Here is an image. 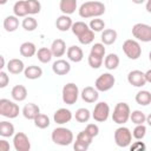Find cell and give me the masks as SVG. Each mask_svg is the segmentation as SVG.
<instances>
[{"instance_id": "obj_1", "label": "cell", "mask_w": 151, "mask_h": 151, "mask_svg": "<svg viewBox=\"0 0 151 151\" xmlns=\"http://www.w3.org/2000/svg\"><path fill=\"white\" fill-rule=\"evenodd\" d=\"M79 15L84 19L87 18H99L105 13V5L101 1H86L80 5Z\"/></svg>"}, {"instance_id": "obj_2", "label": "cell", "mask_w": 151, "mask_h": 151, "mask_svg": "<svg viewBox=\"0 0 151 151\" xmlns=\"http://www.w3.org/2000/svg\"><path fill=\"white\" fill-rule=\"evenodd\" d=\"M52 142L60 146H67L73 143V133L70 129L59 126L55 127L51 133Z\"/></svg>"}, {"instance_id": "obj_3", "label": "cell", "mask_w": 151, "mask_h": 151, "mask_svg": "<svg viewBox=\"0 0 151 151\" xmlns=\"http://www.w3.org/2000/svg\"><path fill=\"white\" fill-rule=\"evenodd\" d=\"M130 114H131L130 106L126 103H118L113 109L112 120L118 125H124L130 119Z\"/></svg>"}, {"instance_id": "obj_4", "label": "cell", "mask_w": 151, "mask_h": 151, "mask_svg": "<svg viewBox=\"0 0 151 151\" xmlns=\"http://www.w3.org/2000/svg\"><path fill=\"white\" fill-rule=\"evenodd\" d=\"M79 88L74 83H67L64 85L63 91H61V98L63 101L66 105H73L77 103L79 98Z\"/></svg>"}, {"instance_id": "obj_5", "label": "cell", "mask_w": 151, "mask_h": 151, "mask_svg": "<svg viewBox=\"0 0 151 151\" xmlns=\"http://www.w3.org/2000/svg\"><path fill=\"white\" fill-rule=\"evenodd\" d=\"M19 112H20V109L18 104L6 98L0 99V114L2 117L13 119L19 116Z\"/></svg>"}, {"instance_id": "obj_6", "label": "cell", "mask_w": 151, "mask_h": 151, "mask_svg": "<svg viewBox=\"0 0 151 151\" xmlns=\"http://www.w3.org/2000/svg\"><path fill=\"white\" fill-rule=\"evenodd\" d=\"M132 35L138 41L150 42L151 41V26L147 24H143V22L134 24L132 27Z\"/></svg>"}, {"instance_id": "obj_7", "label": "cell", "mask_w": 151, "mask_h": 151, "mask_svg": "<svg viewBox=\"0 0 151 151\" xmlns=\"http://www.w3.org/2000/svg\"><path fill=\"white\" fill-rule=\"evenodd\" d=\"M123 52L125 55L131 60H137L142 55V47L138 40L134 39H127L123 44Z\"/></svg>"}, {"instance_id": "obj_8", "label": "cell", "mask_w": 151, "mask_h": 151, "mask_svg": "<svg viewBox=\"0 0 151 151\" xmlns=\"http://www.w3.org/2000/svg\"><path fill=\"white\" fill-rule=\"evenodd\" d=\"M114 143L119 147H127L132 143V132L125 127L120 126L114 131Z\"/></svg>"}, {"instance_id": "obj_9", "label": "cell", "mask_w": 151, "mask_h": 151, "mask_svg": "<svg viewBox=\"0 0 151 151\" xmlns=\"http://www.w3.org/2000/svg\"><path fill=\"white\" fill-rule=\"evenodd\" d=\"M114 83H116V78L106 72V73H103L100 74L97 79H96V83H94V87L99 91V92H106V91H110L113 86H114Z\"/></svg>"}, {"instance_id": "obj_10", "label": "cell", "mask_w": 151, "mask_h": 151, "mask_svg": "<svg viewBox=\"0 0 151 151\" xmlns=\"http://www.w3.org/2000/svg\"><path fill=\"white\" fill-rule=\"evenodd\" d=\"M110 116V106L105 101H99L96 104L93 112H92V118L98 122V123H104L107 120Z\"/></svg>"}, {"instance_id": "obj_11", "label": "cell", "mask_w": 151, "mask_h": 151, "mask_svg": "<svg viewBox=\"0 0 151 151\" xmlns=\"http://www.w3.org/2000/svg\"><path fill=\"white\" fill-rule=\"evenodd\" d=\"M13 146L15 151H29L31 142L24 132H17L13 136Z\"/></svg>"}, {"instance_id": "obj_12", "label": "cell", "mask_w": 151, "mask_h": 151, "mask_svg": "<svg viewBox=\"0 0 151 151\" xmlns=\"http://www.w3.org/2000/svg\"><path fill=\"white\" fill-rule=\"evenodd\" d=\"M127 81H129L130 85H132L134 87H143L146 84L145 72H142L139 70H133V71L129 72Z\"/></svg>"}, {"instance_id": "obj_13", "label": "cell", "mask_w": 151, "mask_h": 151, "mask_svg": "<svg viewBox=\"0 0 151 151\" xmlns=\"http://www.w3.org/2000/svg\"><path fill=\"white\" fill-rule=\"evenodd\" d=\"M73 114L72 112L68 110V109H65V107H61V109H58L54 114H53V120L54 123L59 124V125H64L66 123H68L71 119H72Z\"/></svg>"}, {"instance_id": "obj_14", "label": "cell", "mask_w": 151, "mask_h": 151, "mask_svg": "<svg viewBox=\"0 0 151 151\" xmlns=\"http://www.w3.org/2000/svg\"><path fill=\"white\" fill-rule=\"evenodd\" d=\"M52 71L57 76H66L71 71V65L65 59H57L52 64Z\"/></svg>"}, {"instance_id": "obj_15", "label": "cell", "mask_w": 151, "mask_h": 151, "mask_svg": "<svg viewBox=\"0 0 151 151\" xmlns=\"http://www.w3.org/2000/svg\"><path fill=\"white\" fill-rule=\"evenodd\" d=\"M99 91L96 88V87H92V86H86L83 88L81 93H80V97L81 99L85 101V103H88V104H92V103H96L99 98Z\"/></svg>"}, {"instance_id": "obj_16", "label": "cell", "mask_w": 151, "mask_h": 151, "mask_svg": "<svg viewBox=\"0 0 151 151\" xmlns=\"http://www.w3.org/2000/svg\"><path fill=\"white\" fill-rule=\"evenodd\" d=\"M66 55H67L68 60H71V61H73V63H79V61H81L83 58H84V52H83V50H81L79 46L72 45V46H70V47L67 48Z\"/></svg>"}, {"instance_id": "obj_17", "label": "cell", "mask_w": 151, "mask_h": 151, "mask_svg": "<svg viewBox=\"0 0 151 151\" xmlns=\"http://www.w3.org/2000/svg\"><path fill=\"white\" fill-rule=\"evenodd\" d=\"M72 25H73V21L70 18V15H67V14H61L55 20V27L61 32H66V31L71 29Z\"/></svg>"}, {"instance_id": "obj_18", "label": "cell", "mask_w": 151, "mask_h": 151, "mask_svg": "<svg viewBox=\"0 0 151 151\" xmlns=\"http://www.w3.org/2000/svg\"><path fill=\"white\" fill-rule=\"evenodd\" d=\"M51 51H52V54L53 57H57V58H60L63 57L65 53H66V44L63 39H55L52 41V45H51Z\"/></svg>"}, {"instance_id": "obj_19", "label": "cell", "mask_w": 151, "mask_h": 151, "mask_svg": "<svg viewBox=\"0 0 151 151\" xmlns=\"http://www.w3.org/2000/svg\"><path fill=\"white\" fill-rule=\"evenodd\" d=\"M40 113V109L34 103H28L22 109V116L28 120H34V118Z\"/></svg>"}, {"instance_id": "obj_20", "label": "cell", "mask_w": 151, "mask_h": 151, "mask_svg": "<svg viewBox=\"0 0 151 151\" xmlns=\"http://www.w3.org/2000/svg\"><path fill=\"white\" fill-rule=\"evenodd\" d=\"M7 70L9 73L12 74H19L21 72L25 71V65H24V61L18 59V58H13L11 60H8L7 63Z\"/></svg>"}, {"instance_id": "obj_21", "label": "cell", "mask_w": 151, "mask_h": 151, "mask_svg": "<svg viewBox=\"0 0 151 151\" xmlns=\"http://www.w3.org/2000/svg\"><path fill=\"white\" fill-rule=\"evenodd\" d=\"M77 0H60L59 1V9L63 14L71 15L77 9Z\"/></svg>"}, {"instance_id": "obj_22", "label": "cell", "mask_w": 151, "mask_h": 151, "mask_svg": "<svg viewBox=\"0 0 151 151\" xmlns=\"http://www.w3.org/2000/svg\"><path fill=\"white\" fill-rule=\"evenodd\" d=\"M13 13L18 18H25L27 17L28 13V6L26 0H19L13 5Z\"/></svg>"}, {"instance_id": "obj_23", "label": "cell", "mask_w": 151, "mask_h": 151, "mask_svg": "<svg viewBox=\"0 0 151 151\" xmlns=\"http://www.w3.org/2000/svg\"><path fill=\"white\" fill-rule=\"evenodd\" d=\"M19 52H20V54H21L22 57H25V58H31V57H33L34 54H37V46H35L33 42H31V41H25V42H22V44L20 45Z\"/></svg>"}, {"instance_id": "obj_24", "label": "cell", "mask_w": 151, "mask_h": 151, "mask_svg": "<svg viewBox=\"0 0 151 151\" xmlns=\"http://www.w3.org/2000/svg\"><path fill=\"white\" fill-rule=\"evenodd\" d=\"M24 74L27 79H31V80L39 79L42 76V68L40 66H37V65H29V66L25 67Z\"/></svg>"}, {"instance_id": "obj_25", "label": "cell", "mask_w": 151, "mask_h": 151, "mask_svg": "<svg viewBox=\"0 0 151 151\" xmlns=\"http://www.w3.org/2000/svg\"><path fill=\"white\" fill-rule=\"evenodd\" d=\"M117 37H118V34L113 28H106L101 32L100 39L104 45H112L113 42H116Z\"/></svg>"}, {"instance_id": "obj_26", "label": "cell", "mask_w": 151, "mask_h": 151, "mask_svg": "<svg viewBox=\"0 0 151 151\" xmlns=\"http://www.w3.org/2000/svg\"><path fill=\"white\" fill-rule=\"evenodd\" d=\"M11 96L15 101H24L27 98V90L24 85H15L11 91Z\"/></svg>"}, {"instance_id": "obj_27", "label": "cell", "mask_w": 151, "mask_h": 151, "mask_svg": "<svg viewBox=\"0 0 151 151\" xmlns=\"http://www.w3.org/2000/svg\"><path fill=\"white\" fill-rule=\"evenodd\" d=\"M19 27V19L17 15H8L4 19V28L6 32H14Z\"/></svg>"}, {"instance_id": "obj_28", "label": "cell", "mask_w": 151, "mask_h": 151, "mask_svg": "<svg viewBox=\"0 0 151 151\" xmlns=\"http://www.w3.org/2000/svg\"><path fill=\"white\" fill-rule=\"evenodd\" d=\"M119 57L116 53H110L105 57L104 59V66L109 70V71H113L119 66Z\"/></svg>"}, {"instance_id": "obj_29", "label": "cell", "mask_w": 151, "mask_h": 151, "mask_svg": "<svg viewBox=\"0 0 151 151\" xmlns=\"http://www.w3.org/2000/svg\"><path fill=\"white\" fill-rule=\"evenodd\" d=\"M14 125L9 122H6V120H2L0 122V136L4 137V138H7V137H12L14 136Z\"/></svg>"}, {"instance_id": "obj_30", "label": "cell", "mask_w": 151, "mask_h": 151, "mask_svg": "<svg viewBox=\"0 0 151 151\" xmlns=\"http://www.w3.org/2000/svg\"><path fill=\"white\" fill-rule=\"evenodd\" d=\"M136 103L138 105H142V106H147L149 104H151V93L146 90H142V91H138L137 94H136Z\"/></svg>"}, {"instance_id": "obj_31", "label": "cell", "mask_w": 151, "mask_h": 151, "mask_svg": "<svg viewBox=\"0 0 151 151\" xmlns=\"http://www.w3.org/2000/svg\"><path fill=\"white\" fill-rule=\"evenodd\" d=\"M52 51L51 48H47V47H40L38 51H37V58L40 63L42 64H47L52 60Z\"/></svg>"}, {"instance_id": "obj_32", "label": "cell", "mask_w": 151, "mask_h": 151, "mask_svg": "<svg viewBox=\"0 0 151 151\" xmlns=\"http://www.w3.org/2000/svg\"><path fill=\"white\" fill-rule=\"evenodd\" d=\"M33 122H34V125H35L38 129H41V130L48 127L50 124H51L48 116H47V114H44V113H39V114L34 118Z\"/></svg>"}, {"instance_id": "obj_33", "label": "cell", "mask_w": 151, "mask_h": 151, "mask_svg": "<svg viewBox=\"0 0 151 151\" xmlns=\"http://www.w3.org/2000/svg\"><path fill=\"white\" fill-rule=\"evenodd\" d=\"M71 29H72V33L76 37H79L83 33H85L86 31H88L90 29V26L87 24H85L84 21H76V22H73Z\"/></svg>"}, {"instance_id": "obj_34", "label": "cell", "mask_w": 151, "mask_h": 151, "mask_svg": "<svg viewBox=\"0 0 151 151\" xmlns=\"http://www.w3.org/2000/svg\"><path fill=\"white\" fill-rule=\"evenodd\" d=\"M74 118H76V120L78 123H87L90 120V118H91V113H90V111L87 109L80 107V109H78L76 111Z\"/></svg>"}, {"instance_id": "obj_35", "label": "cell", "mask_w": 151, "mask_h": 151, "mask_svg": "<svg viewBox=\"0 0 151 151\" xmlns=\"http://www.w3.org/2000/svg\"><path fill=\"white\" fill-rule=\"evenodd\" d=\"M130 119H131V122H132L133 124H136V125L146 123V116H145V113H144L143 111H140V110H134V111H132L131 114H130Z\"/></svg>"}, {"instance_id": "obj_36", "label": "cell", "mask_w": 151, "mask_h": 151, "mask_svg": "<svg viewBox=\"0 0 151 151\" xmlns=\"http://www.w3.org/2000/svg\"><path fill=\"white\" fill-rule=\"evenodd\" d=\"M21 26H22V28L25 29V31H27V32H32V31H34L37 27H38V21L33 18V17H25V19L22 20V22H21Z\"/></svg>"}, {"instance_id": "obj_37", "label": "cell", "mask_w": 151, "mask_h": 151, "mask_svg": "<svg viewBox=\"0 0 151 151\" xmlns=\"http://www.w3.org/2000/svg\"><path fill=\"white\" fill-rule=\"evenodd\" d=\"M77 38H78V40L81 45H90L94 40V32L90 28L88 31H86L85 33H83L81 35H79Z\"/></svg>"}, {"instance_id": "obj_38", "label": "cell", "mask_w": 151, "mask_h": 151, "mask_svg": "<svg viewBox=\"0 0 151 151\" xmlns=\"http://www.w3.org/2000/svg\"><path fill=\"white\" fill-rule=\"evenodd\" d=\"M90 53L104 59V57H105V45L103 42H94L91 47Z\"/></svg>"}, {"instance_id": "obj_39", "label": "cell", "mask_w": 151, "mask_h": 151, "mask_svg": "<svg viewBox=\"0 0 151 151\" xmlns=\"http://www.w3.org/2000/svg\"><path fill=\"white\" fill-rule=\"evenodd\" d=\"M90 28L93 31V32H103L104 28H105V22L103 19H99V18H94L90 21L88 24Z\"/></svg>"}, {"instance_id": "obj_40", "label": "cell", "mask_w": 151, "mask_h": 151, "mask_svg": "<svg viewBox=\"0 0 151 151\" xmlns=\"http://www.w3.org/2000/svg\"><path fill=\"white\" fill-rule=\"evenodd\" d=\"M145 134H146V126H145L144 124H138V125H136V127H134L133 131H132V137L136 138L137 140L143 139V138L145 137Z\"/></svg>"}, {"instance_id": "obj_41", "label": "cell", "mask_w": 151, "mask_h": 151, "mask_svg": "<svg viewBox=\"0 0 151 151\" xmlns=\"http://www.w3.org/2000/svg\"><path fill=\"white\" fill-rule=\"evenodd\" d=\"M26 1H27L29 15L38 14L41 11V4L39 2V0H26Z\"/></svg>"}, {"instance_id": "obj_42", "label": "cell", "mask_w": 151, "mask_h": 151, "mask_svg": "<svg viewBox=\"0 0 151 151\" xmlns=\"http://www.w3.org/2000/svg\"><path fill=\"white\" fill-rule=\"evenodd\" d=\"M87 61H88V65L92 67V68H99L101 65H103V63H104V59L103 58H99V57H97V55H93V54H88V57H87Z\"/></svg>"}, {"instance_id": "obj_43", "label": "cell", "mask_w": 151, "mask_h": 151, "mask_svg": "<svg viewBox=\"0 0 151 151\" xmlns=\"http://www.w3.org/2000/svg\"><path fill=\"white\" fill-rule=\"evenodd\" d=\"M76 139L77 140H79V142H83V143H85L86 145H91V143H92V140H93V137L86 131V130H83V131H80L78 134H77V137H76Z\"/></svg>"}, {"instance_id": "obj_44", "label": "cell", "mask_w": 151, "mask_h": 151, "mask_svg": "<svg viewBox=\"0 0 151 151\" xmlns=\"http://www.w3.org/2000/svg\"><path fill=\"white\" fill-rule=\"evenodd\" d=\"M85 130H86L93 138L99 134V127H98L97 124H87L86 127H85Z\"/></svg>"}, {"instance_id": "obj_45", "label": "cell", "mask_w": 151, "mask_h": 151, "mask_svg": "<svg viewBox=\"0 0 151 151\" xmlns=\"http://www.w3.org/2000/svg\"><path fill=\"white\" fill-rule=\"evenodd\" d=\"M9 83V77L5 71H0V88H5Z\"/></svg>"}, {"instance_id": "obj_46", "label": "cell", "mask_w": 151, "mask_h": 151, "mask_svg": "<svg viewBox=\"0 0 151 151\" xmlns=\"http://www.w3.org/2000/svg\"><path fill=\"white\" fill-rule=\"evenodd\" d=\"M130 150L131 151H145L146 145L143 142H134L132 145H130Z\"/></svg>"}, {"instance_id": "obj_47", "label": "cell", "mask_w": 151, "mask_h": 151, "mask_svg": "<svg viewBox=\"0 0 151 151\" xmlns=\"http://www.w3.org/2000/svg\"><path fill=\"white\" fill-rule=\"evenodd\" d=\"M73 149H74L76 151H86V150L88 149V145H86L85 143L79 142V140L76 139V142L73 143Z\"/></svg>"}, {"instance_id": "obj_48", "label": "cell", "mask_w": 151, "mask_h": 151, "mask_svg": "<svg viewBox=\"0 0 151 151\" xmlns=\"http://www.w3.org/2000/svg\"><path fill=\"white\" fill-rule=\"evenodd\" d=\"M0 151H9V143L5 139L0 140Z\"/></svg>"}, {"instance_id": "obj_49", "label": "cell", "mask_w": 151, "mask_h": 151, "mask_svg": "<svg viewBox=\"0 0 151 151\" xmlns=\"http://www.w3.org/2000/svg\"><path fill=\"white\" fill-rule=\"evenodd\" d=\"M145 79H146V83L151 84V68L145 72Z\"/></svg>"}, {"instance_id": "obj_50", "label": "cell", "mask_w": 151, "mask_h": 151, "mask_svg": "<svg viewBox=\"0 0 151 151\" xmlns=\"http://www.w3.org/2000/svg\"><path fill=\"white\" fill-rule=\"evenodd\" d=\"M145 9H146L147 13L151 14V0H146V2H145Z\"/></svg>"}, {"instance_id": "obj_51", "label": "cell", "mask_w": 151, "mask_h": 151, "mask_svg": "<svg viewBox=\"0 0 151 151\" xmlns=\"http://www.w3.org/2000/svg\"><path fill=\"white\" fill-rule=\"evenodd\" d=\"M132 2H133V4H136V5H140V4L146 2V0H132Z\"/></svg>"}, {"instance_id": "obj_52", "label": "cell", "mask_w": 151, "mask_h": 151, "mask_svg": "<svg viewBox=\"0 0 151 151\" xmlns=\"http://www.w3.org/2000/svg\"><path fill=\"white\" fill-rule=\"evenodd\" d=\"M146 123H147L149 126H151V113L146 116Z\"/></svg>"}, {"instance_id": "obj_53", "label": "cell", "mask_w": 151, "mask_h": 151, "mask_svg": "<svg viewBox=\"0 0 151 151\" xmlns=\"http://www.w3.org/2000/svg\"><path fill=\"white\" fill-rule=\"evenodd\" d=\"M0 60H1V66H0V68L2 70V68L5 67V58L1 55V57H0Z\"/></svg>"}, {"instance_id": "obj_54", "label": "cell", "mask_w": 151, "mask_h": 151, "mask_svg": "<svg viewBox=\"0 0 151 151\" xmlns=\"http://www.w3.org/2000/svg\"><path fill=\"white\" fill-rule=\"evenodd\" d=\"M7 1H8V0H0V5H5Z\"/></svg>"}, {"instance_id": "obj_55", "label": "cell", "mask_w": 151, "mask_h": 151, "mask_svg": "<svg viewBox=\"0 0 151 151\" xmlns=\"http://www.w3.org/2000/svg\"><path fill=\"white\" fill-rule=\"evenodd\" d=\"M149 60H150V61H151V51H150V52H149Z\"/></svg>"}]
</instances>
